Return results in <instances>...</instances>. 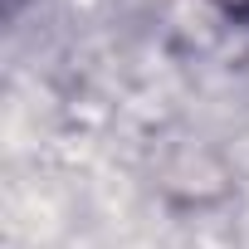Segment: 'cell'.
<instances>
[{"label": "cell", "instance_id": "6da1fadb", "mask_svg": "<svg viewBox=\"0 0 249 249\" xmlns=\"http://www.w3.org/2000/svg\"><path fill=\"white\" fill-rule=\"evenodd\" d=\"M205 5H210L215 15L234 20V25H249V0H205Z\"/></svg>", "mask_w": 249, "mask_h": 249}, {"label": "cell", "instance_id": "7a4b0ae2", "mask_svg": "<svg viewBox=\"0 0 249 249\" xmlns=\"http://www.w3.org/2000/svg\"><path fill=\"white\" fill-rule=\"evenodd\" d=\"M20 5H25V0H5V15H20Z\"/></svg>", "mask_w": 249, "mask_h": 249}]
</instances>
